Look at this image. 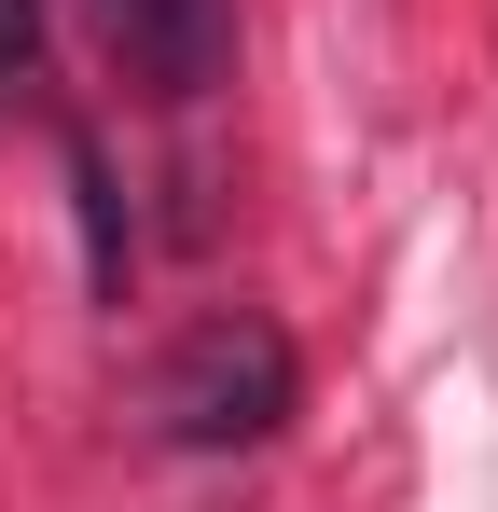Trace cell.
Here are the masks:
<instances>
[{
  "mask_svg": "<svg viewBox=\"0 0 498 512\" xmlns=\"http://www.w3.org/2000/svg\"><path fill=\"white\" fill-rule=\"evenodd\" d=\"M277 416H291V333L277 319H208V333L166 346V374H153V429L166 443L222 457V443H263Z\"/></svg>",
  "mask_w": 498,
  "mask_h": 512,
  "instance_id": "cell-1",
  "label": "cell"
},
{
  "mask_svg": "<svg viewBox=\"0 0 498 512\" xmlns=\"http://www.w3.org/2000/svg\"><path fill=\"white\" fill-rule=\"evenodd\" d=\"M83 14L111 28V56L153 97H208L222 56H236V14H222V0H83Z\"/></svg>",
  "mask_w": 498,
  "mask_h": 512,
  "instance_id": "cell-2",
  "label": "cell"
},
{
  "mask_svg": "<svg viewBox=\"0 0 498 512\" xmlns=\"http://www.w3.org/2000/svg\"><path fill=\"white\" fill-rule=\"evenodd\" d=\"M28 42H42V0H0V84L28 70Z\"/></svg>",
  "mask_w": 498,
  "mask_h": 512,
  "instance_id": "cell-3",
  "label": "cell"
}]
</instances>
